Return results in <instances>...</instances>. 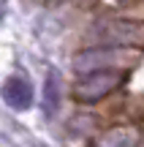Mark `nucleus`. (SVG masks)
Returning a JSON list of instances; mask_svg holds the SVG:
<instances>
[{"mask_svg": "<svg viewBox=\"0 0 144 147\" xmlns=\"http://www.w3.org/2000/svg\"><path fill=\"white\" fill-rule=\"evenodd\" d=\"M3 98H5V104H8L11 109H19V112L22 109H30V106H33V87H30V82L22 79V76L5 79Z\"/></svg>", "mask_w": 144, "mask_h": 147, "instance_id": "f257e3e1", "label": "nucleus"}]
</instances>
